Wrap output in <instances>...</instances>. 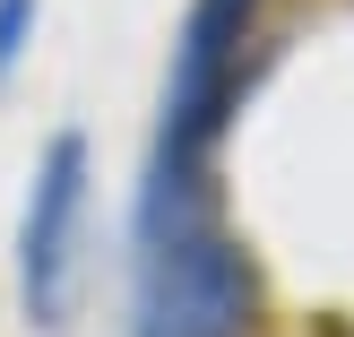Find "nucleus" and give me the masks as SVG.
Returning <instances> with one entry per match:
<instances>
[{"label":"nucleus","mask_w":354,"mask_h":337,"mask_svg":"<svg viewBox=\"0 0 354 337\" xmlns=\"http://www.w3.org/2000/svg\"><path fill=\"white\" fill-rule=\"evenodd\" d=\"M259 268L234 242L216 190H138L130 337H251Z\"/></svg>","instance_id":"obj_1"},{"label":"nucleus","mask_w":354,"mask_h":337,"mask_svg":"<svg viewBox=\"0 0 354 337\" xmlns=\"http://www.w3.org/2000/svg\"><path fill=\"white\" fill-rule=\"evenodd\" d=\"M259 17H268V0H190L173 69H165V121H156L147 190H207V156H216L225 121L242 113V86H251Z\"/></svg>","instance_id":"obj_2"},{"label":"nucleus","mask_w":354,"mask_h":337,"mask_svg":"<svg viewBox=\"0 0 354 337\" xmlns=\"http://www.w3.org/2000/svg\"><path fill=\"white\" fill-rule=\"evenodd\" d=\"M86 199H95V165L86 138L61 130L44 138L26 173V208H17V303L35 329H61L78 303V242H86Z\"/></svg>","instance_id":"obj_3"},{"label":"nucleus","mask_w":354,"mask_h":337,"mask_svg":"<svg viewBox=\"0 0 354 337\" xmlns=\"http://www.w3.org/2000/svg\"><path fill=\"white\" fill-rule=\"evenodd\" d=\"M26 44H35V0H0V78L17 69Z\"/></svg>","instance_id":"obj_4"}]
</instances>
